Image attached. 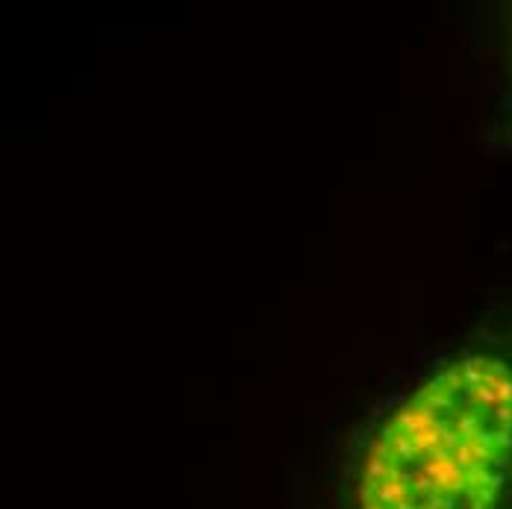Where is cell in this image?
<instances>
[{
    "label": "cell",
    "instance_id": "obj_1",
    "mask_svg": "<svg viewBox=\"0 0 512 509\" xmlns=\"http://www.w3.org/2000/svg\"><path fill=\"white\" fill-rule=\"evenodd\" d=\"M357 509H512V351H465L386 418Z\"/></svg>",
    "mask_w": 512,
    "mask_h": 509
}]
</instances>
